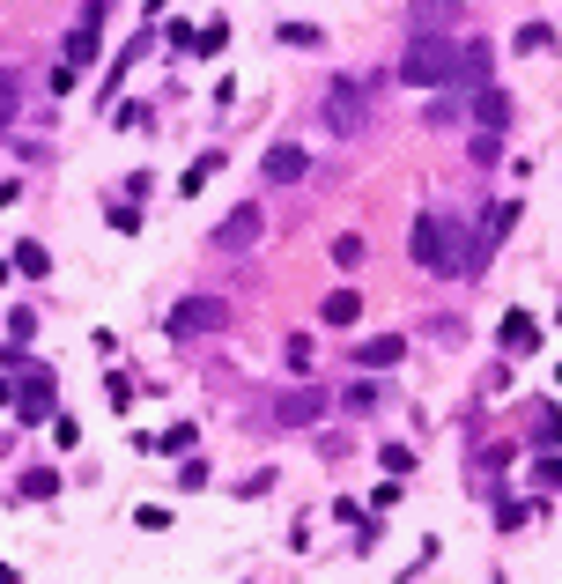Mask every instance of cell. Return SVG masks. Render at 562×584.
Segmentation results:
<instances>
[{"label": "cell", "mask_w": 562, "mask_h": 584, "mask_svg": "<svg viewBox=\"0 0 562 584\" xmlns=\"http://www.w3.org/2000/svg\"><path fill=\"white\" fill-rule=\"evenodd\" d=\"M466 230L452 215H422L415 222V267L422 274H466V244H459Z\"/></svg>", "instance_id": "obj_1"}, {"label": "cell", "mask_w": 562, "mask_h": 584, "mask_svg": "<svg viewBox=\"0 0 562 584\" xmlns=\"http://www.w3.org/2000/svg\"><path fill=\"white\" fill-rule=\"evenodd\" d=\"M326 126H333L341 141H355V134L370 126V89L348 82V74H333V82H326Z\"/></svg>", "instance_id": "obj_2"}, {"label": "cell", "mask_w": 562, "mask_h": 584, "mask_svg": "<svg viewBox=\"0 0 562 584\" xmlns=\"http://www.w3.org/2000/svg\"><path fill=\"white\" fill-rule=\"evenodd\" d=\"M452 60H459V52L444 45V37H415V45H407V60H400V82L444 89V82H452Z\"/></svg>", "instance_id": "obj_3"}, {"label": "cell", "mask_w": 562, "mask_h": 584, "mask_svg": "<svg viewBox=\"0 0 562 584\" xmlns=\"http://www.w3.org/2000/svg\"><path fill=\"white\" fill-rule=\"evenodd\" d=\"M259 230H267V207H259V200H245V207H230V215H222L215 222V252H252V244H259Z\"/></svg>", "instance_id": "obj_4"}, {"label": "cell", "mask_w": 562, "mask_h": 584, "mask_svg": "<svg viewBox=\"0 0 562 584\" xmlns=\"http://www.w3.org/2000/svg\"><path fill=\"white\" fill-rule=\"evenodd\" d=\"M318 414H326V392H318V385H296V392H281V400H274V422L281 429H311Z\"/></svg>", "instance_id": "obj_5"}, {"label": "cell", "mask_w": 562, "mask_h": 584, "mask_svg": "<svg viewBox=\"0 0 562 584\" xmlns=\"http://www.w3.org/2000/svg\"><path fill=\"white\" fill-rule=\"evenodd\" d=\"M222 318H230V311H222L215 296H185V304L171 311V333H178V341H193L200 326H222Z\"/></svg>", "instance_id": "obj_6"}, {"label": "cell", "mask_w": 562, "mask_h": 584, "mask_svg": "<svg viewBox=\"0 0 562 584\" xmlns=\"http://www.w3.org/2000/svg\"><path fill=\"white\" fill-rule=\"evenodd\" d=\"M259 171H267V185H296V178H311V156H304L296 141H274Z\"/></svg>", "instance_id": "obj_7"}, {"label": "cell", "mask_w": 562, "mask_h": 584, "mask_svg": "<svg viewBox=\"0 0 562 584\" xmlns=\"http://www.w3.org/2000/svg\"><path fill=\"white\" fill-rule=\"evenodd\" d=\"M459 23V0H415V8H407V30L415 37H444Z\"/></svg>", "instance_id": "obj_8"}, {"label": "cell", "mask_w": 562, "mask_h": 584, "mask_svg": "<svg viewBox=\"0 0 562 584\" xmlns=\"http://www.w3.org/2000/svg\"><path fill=\"white\" fill-rule=\"evenodd\" d=\"M15 407H23V422H45V414H52V370H45V363H37L30 378H23V392H15Z\"/></svg>", "instance_id": "obj_9"}, {"label": "cell", "mask_w": 562, "mask_h": 584, "mask_svg": "<svg viewBox=\"0 0 562 584\" xmlns=\"http://www.w3.org/2000/svg\"><path fill=\"white\" fill-rule=\"evenodd\" d=\"M474 126H481V134H503V126H511V97H503L496 82L474 89Z\"/></svg>", "instance_id": "obj_10"}, {"label": "cell", "mask_w": 562, "mask_h": 584, "mask_svg": "<svg viewBox=\"0 0 562 584\" xmlns=\"http://www.w3.org/2000/svg\"><path fill=\"white\" fill-rule=\"evenodd\" d=\"M400 355H407V341H400V333H378V341H355V363H363V370H400Z\"/></svg>", "instance_id": "obj_11"}, {"label": "cell", "mask_w": 562, "mask_h": 584, "mask_svg": "<svg viewBox=\"0 0 562 584\" xmlns=\"http://www.w3.org/2000/svg\"><path fill=\"white\" fill-rule=\"evenodd\" d=\"M503 348H511V355H533V348H540V326H533L526 311H511V318H503Z\"/></svg>", "instance_id": "obj_12"}, {"label": "cell", "mask_w": 562, "mask_h": 584, "mask_svg": "<svg viewBox=\"0 0 562 584\" xmlns=\"http://www.w3.org/2000/svg\"><path fill=\"white\" fill-rule=\"evenodd\" d=\"M193 437H200L193 422H171V429H163V437H148V429H141L134 444H141V451H185V444H193Z\"/></svg>", "instance_id": "obj_13"}, {"label": "cell", "mask_w": 562, "mask_h": 584, "mask_svg": "<svg viewBox=\"0 0 562 584\" xmlns=\"http://www.w3.org/2000/svg\"><path fill=\"white\" fill-rule=\"evenodd\" d=\"M89 60H97V30H89V23H74V37H67V74H82Z\"/></svg>", "instance_id": "obj_14"}, {"label": "cell", "mask_w": 562, "mask_h": 584, "mask_svg": "<svg viewBox=\"0 0 562 584\" xmlns=\"http://www.w3.org/2000/svg\"><path fill=\"white\" fill-rule=\"evenodd\" d=\"M355 318H363V296H355V289H333L326 296V326H355Z\"/></svg>", "instance_id": "obj_15"}, {"label": "cell", "mask_w": 562, "mask_h": 584, "mask_svg": "<svg viewBox=\"0 0 562 584\" xmlns=\"http://www.w3.org/2000/svg\"><path fill=\"white\" fill-rule=\"evenodd\" d=\"M15 111H23V74L0 67V126H15Z\"/></svg>", "instance_id": "obj_16"}, {"label": "cell", "mask_w": 562, "mask_h": 584, "mask_svg": "<svg viewBox=\"0 0 562 584\" xmlns=\"http://www.w3.org/2000/svg\"><path fill=\"white\" fill-rule=\"evenodd\" d=\"M281 45H296V52H326V30H318V23H281Z\"/></svg>", "instance_id": "obj_17"}, {"label": "cell", "mask_w": 562, "mask_h": 584, "mask_svg": "<svg viewBox=\"0 0 562 584\" xmlns=\"http://www.w3.org/2000/svg\"><path fill=\"white\" fill-rule=\"evenodd\" d=\"M459 111H466L459 89H437V104H429V126H459Z\"/></svg>", "instance_id": "obj_18"}, {"label": "cell", "mask_w": 562, "mask_h": 584, "mask_svg": "<svg viewBox=\"0 0 562 584\" xmlns=\"http://www.w3.org/2000/svg\"><path fill=\"white\" fill-rule=\"evenodd\" d=\"M215 171H222V148H208V156H193V171H185L178 185H185V193H200V185H208Z\"/></svg>", "instance_id": "obj_19"}, {"label": "cell", "mask_w": 562, "mask_h": 584, "mask_svg": "<svg viewBox=\"0 0 562 584\" xmlns=\"http://www.w3.org/2000/svg\"><path fill=\"white\" fill-rule=\"evenodd\" d=\"M23 496H37V503L60 496V474H52V466H30V474H23Z\"/></svg>", "instance_id": "obj_20"}, {"label": "cell", "mask_w": 562, "mask_h": 584, "mask_svg": "<svg viewBox=\"0 0 562 584\" xmlns=\"http://www.w3.org/2000/svg\"><path fill=\"white\" fill-rule=\"evenodd\" d=\"M15 267H23V274H45V267H52V252H45V244H30V237H23V244H15Z\"/></svg>", "instance_id": "obj_21"}, {"label": "cell", "mask_w": 562, "mask_h": 584, "mask_svg": "<svg viewBox=\"0 0 562 584\" xmlns=\"http://www.w3.org/2000/svg\"><path fill=\"white\" fill-rule=\"evenodd\" d=\"M518 52H555V30L548 23H526V30H518Z\"/></svg>", "instance_id": "obj_22"}, {"label": "cell", "mask_w": 562, "mask_h": 584, "mask_svg": "<svg viewBox=\"0 0 562 584\" xmlns=\"http://www.w3.org/2000/svg\"><path fill=\"white\" fill-rule=\"evenodd\" d=\"M533 414H540V422H533V437L555 451V444H562V414H555V407H533Z\"/></svg>", "instance_id": "obj_23"}, {"label": "cell", "mask_w": 562, "mask_h": 584, "mask_svg": "<svg viewBox=\"0 0 562 584\" xmlns=\"http://www.w3.org/2000/svg\"><path fill=\"white\" fill-rule=\"evenodd\" d=\"M281 363H289V370H296V378H304V370H311V333H296V341H289V348H281Z\"/></svg>", "instance_id": "obj_24"}, {"label": "cell", "mask_w": 562, "mask_h": 584, "mask_svg": "<svg viewBox=\"0 0 562 584\" xmlns=\"http://www.w3.org/2000/svg\"><path fill=\"white\" fill-rule=\"evenodd\" d=\"M230 45V23H208V30H193V52H222Z\"/></svg>", "instance_id": "obj_25"}, {"label": "cell", "mask_w": 562, "mask_h": 584, "mask_svg": "<svg viewBox=\"0 0 562 584\" xmlns=\"http://www.w3.org/2000/svg\"><path fill=\"white\" fill-rule=\"evenodd\" d=\"M474 163L489 171V163H503V134H474Z\"/></svg>", "instance_id": "obj_26"}, {"label": "cell", "mask_w": 562, "mask_h": 584, "mask_svg": "<svg viewBox=\"0 0 562 584\" xmlns=\"http://www.w3.org/2000/svg\"><path fill=\"white\" fill-rule=\"evenodd\" d=\"M533 481H540V488H562V451H548V459L533 466Z\"/></svg>", "instance_id": "obj_27"}, {"label": "cell", "mask_w": 562, "mask_h": 584, "mask_svg": "<svg viewBox=\"0 0 562 584\" xmlns=\"http://www.w3.org/2000/svg\"><path fill=\"white\" fill-rule=\"evenodd\" d=\"M385 474H415V451H407V444H385Z\"/></svg>", "instance_id": "obj_28"}, {"label": "cell", "mask_w": 562, "mask_h": 584, "mask_svg": "<svg viewBox=\"0 0 562 584\" xmlns=\"http://www.w3.org/2000/svg\"><path fill=\"white\" fill-rule=\"evenodd\" d=\"M333 259H341V267H363V237H333Z\"/></svg>", "instance_id": "obj_29"}, {"label": "cell", "mask_w": 562, "mask_h": 584, "mask_svg": "<svg viewBox=\"0 0 562 584\" xmlns=\"http://www.w3.org/2000/svg\"><path fill=\"white\" fill-rule=\"evenodd\" d=\"M178 488H185V496H193V488H208V466H200V459H185V466H178Z\"/></svg>", "instance_id": "obj_30"}, {"label": "cell", "mask_w": 562, "mask_h": 584, "mask_svg": "<svg viewBox=\"0 0 562 584\" xmlns=\"http://www.w3.org/2000/svg\"><path fill=\"white\" fill-rule=\"evenodd\" d=\"M378 407V385H348V414H370Z\"/></svg>", "instance_id": "obj_31"}, {"label": "cell", "mask_w": 562, "mask_h": 584, "mask_svg": "<svg viewBox=\"0 0 562 584\" xmlns=\"http://www.w3.org/2000/svg\"><path fill=\"white\" fill-rule=\"evenodd\" d=\"M0 584H15V570H8V562H0Z\"/></svg>", "instance_id": "obj_32"}, {"label": "cell", "mask_w": 562, "mask_h": 584, "mask_svg": "<svg viewBox=\"0 0 562 584\" xmlns=\"http://www.w3.org/2000/svg\"><path fill=\"white\" fill-rule=\"evenodd\" d=\"M0 400H8V378H0Z\"/></svg>", "instance_id": "obj_33"}]
</instances>
